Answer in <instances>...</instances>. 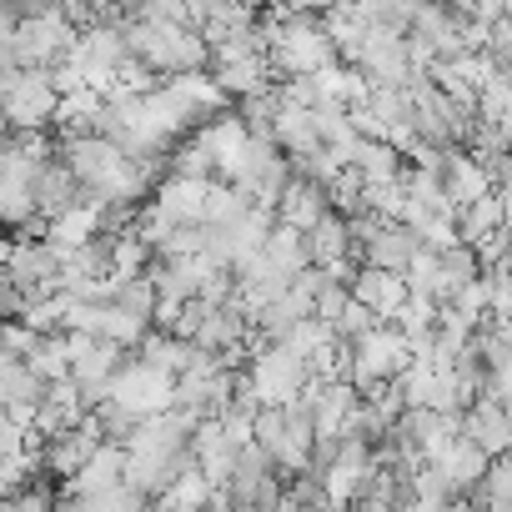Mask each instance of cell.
Returning <instances> with one entry per match:
<instances>
[{
  "label": "cell",
  "instance_id": "1",
  "mask_svg": "<svg viewBox=\"0 0 512 512\" xmlns=\"http://www.w3.org/2000/svg\"><path fill=\"white\" fill-rule=\"evenodd\" d=\"M196 412L191 407H166V412H151L136 422V432L126 437V482L141 487L151 502L161 487H171L186 467H196V452H191V432H196Z\"/></svg>",
  "mask_w": 512,
  "mask_h": 512
},
{
  "label": "cell",
  "instance_id": "2",
  "mask_svg": "<svg viewBox=\"0 0 512 512\" xmlns=\"http://www.w3.org/2000/svg\"><path fill=\"white\" fill-rule=\"evenodd\" d=\"M126 51L161 76H186L211 66V41L191 21H126Z\"/></svg>",
  "mask_w": 512,
  "mask_h": 512
},
{
  "label": "cell",
  "instance_id": "3",
  "mask_svg": "<svg viewBox=\"0 0 512 512\" xmlns=\"http://www.w3.org/2000/svg\"><path fill=\"white\" fill-rule=\"evenodd\" d=\"M267 61H272V76H312L337 61V46H332L322 16H297L282 6L277 21L267 26Z\"/></svg>",
  "mask_w": 512,
  "mask_h": 512
},
{
  "label": "cell",
  "instance_id": "4",
  "mask_svg": "<svg viewBox=\"0 0 512 512\" xmlns=\"http://www.w3.org/2000/svg\"><path fill=\"white\" fill-rule=\"evenodd\" d=\"M221 176H226L246 201L272 206V211H277V191H282V186H287V176H292V156L277 146V136H272V131H251Z\"/></svg>",
  "mask_w": 512,
  "mask_h": 512
},
{
  "label": "cell",
  "instance_id": "5",
  "mask_svg": "<svg viewBox=\"0 0 512 512\" xmlns=\"http://www.w3.org/2000/svg\"><path fill=\"white\" fill-rule=\"evenodd\" d=\"M251 442H262L282 472H302L312 462V447H317V422L307 412V402H282V407H262L251 422Z\"/></svg>",
  "mask_w": 512,
  "mask_h": 512
},
{
  "label": "cell",
  "instance_id": "6",
  "mask_svg": "<svg viewBox=\"0 0 512 512\" xmlns=\"http://www.w3.org/2000/svg\"><path fill=\"white\" fill-rule=\"evenodd\" d=\"M66 352H71V382L81 387V397L96 407L111 387V377L121 372V362L131 357V347L111 342V337H96V332H66Z\"/></svg>",
  "mask_w": 512,
  "mask_h": 512
},
{
  "label": "cell",
  "instance_id": "7",
  "mask_svg": "<svg viewBox=\"0 0 512 512\" xmlns=\"http://www.w3.org/2000/svg\"><path fill=\"white\" fill-rule=\"evenodd\" d=\"M106 397L121 402L126 412H136V417L166 412V407H176V372H166V367H156L146 357H126L121 372L111 377Z\"/></svg>",
  "mask_w": 512,
  "mask_h": 512
},
{
  "label": "cell",
  "instance_id": "8",
  "mask_svg": "<svg viewBox=\"0 0 512 512\" xmlns=\"http://www.w3.org/2000/svg\"><path fill=\"white\" fill-rule=\"evenodd\" d=\"M246 377H251L256 397H262L267 407H282V402H297V397L307 392L312 362H307L302 352H292L287 342H272V347H262V352L251 357Z\"/></svg>",
  "mask_w": 512,
  "mask_h": 512
},
{
  "label": "cell",
  "instance_id": "9",
  "mask_svg": "<svg viewBox=\"0 0 512 512\" xmlns=\"http://www.w3.org/2000/svg\"><path fill=\"white\" fill-rule=\"evenodd\" d=\"M226 507H282V472L262 442H241L226 477Z\"/></svg>",
  "mask_w": 512,
  "mask_h": 512
},
{
  "label": "cell",
  "instance_id": "10",
  "mask_svg": "<svg viewBox=\"0 0 512 512\" xmlns=\"http://www.w3.org/2000/svg\"><path fill=\"white\" fill-rule=\"evenodd\" d=\"M231 387H236L231 362H226L221 352H206V347L191 357V367L176 372V402L191 407L196 417H216V412L231 402Z\"/></svg>",
  "mask_w": 512,
  "mask_h": 512
},
{
  "label": "cell",
  "instance_id": "11",
  "mask_svg": "<svg viewBox=\"0 0 512 512\" xmlns=\"http://www.w3.org/2000/svg\"><path fill=\"white\" fill-rule=\"evenodd\" d=\"M61 256L66 246H56L51 236H21L11 246V262H6V277L21 287V297H46L61 287Z\"/></svg>",
  "mask_w": 512,
  "mask_h": 512
},
{
  "label": "cell",
  "instance_id": "12",
  "mask_svg": "<svg viewBox=\"0 0 512 512\" xmlns=\"http://www.w3.org/2000/svg\"><path fill=\"white\" fill-rule=\"evenodd\" d=\"M372 86H412V76H422L407 56V36L402 31H382V26H367L362 36V51L352 61Z\"/></svg>",
  "mask_w": 512,
  "mask_h": 512
},
{
  "label": "cell",
  "instance_id": "13",
  "mask_svg": "<svg viewBox=\"0 0 512 512\" xmlns=\"http://www.w3.org/2000/svg\"><path fill=\"white\" fill-rule=\"evenodd\" d=\"M31 191H36V211H41L46 221H56V216H66L71 206L86 201V186H81V176L61 161V151H51V156L36 166Z\"/></svg>",
  "mask_w": 512,
  "mask_h": 512
},
{
  "label": "cell",
  "instance_id": "14",
  "mask_svg": "<svg viewBox=\"0 0 512 512\" xmlns=\"http://www.w3.org/2000/svg\"><path fill=\"white\" fill-rule=\"evenodd\" d=\"M302 402H307V412H312L317 432H342V427H347V417L357 412L362 392L352 387V377H312V382H307V392H302Z\"/></svg>",
  "mask_w": 512,
  "mask_h": 512
},
{
  "label": "cell",
  "instance_id": "15",
  "mask_svg": "<svg viewBox=\"0 0 512 512\" xmlns=\"http://www.w3.org/2000/svg\"><path fill=\"white\" fill-rule=\"evenodd\" d=\"M86 412H91V402L81 397V387L71 377H56V382H46V392H41V402L31 412V432L36 437H56V432L76 427Z\"/></svg>",
  "mask_w": 512,
  "mask_h": 512
},
{
  "label": "cell",
  "instance_id": "16",
  "mask_svg": "<svg viewBox=\"0 0 512 512\" xmlns=\"http://www.w3.org/2000/svg\"><path fill=\"white\" fill-rule=\"evenodd\" d=\"M462 26H467V11L457 6V0H432V6H417V16H412V36L427 41L437 56H457V51H467Z\"/></svg>",
  "mask_w": 512,
  "mask_h": 512
},
{
  "label": "cell",
  "instance_id": "17",
  "mask_svg": "<svg viewBox=\"0 0 512 512\" xmlns=\"http://www.w3.org/2000/svg\"><path fill=\"white\" fill-rule=\"evenodd\" d=\"M437 462V472L447 477V487H452V502H467V492L482 482V472H487V452L467 437V432H457L447 447H442V457H432Z\"/></svg>",
  "mask_w": 512,
  "mask_h": 512
},
{
  "label": "cell",
  "instance_id": "18",
  "mask_svg": "<svg viewBox=\"0 0 512 512\" xmlns=\"http://www.w3.org/2000/svg\"><path fill=\"white\" fill-rule=\"evenodd\" d=\"M462 432H467L487 457H497L502 447H512V417L502 412V402H497L492 392H482V397H472V402L462 407Z\"/></svg>",
  "mask_w": 512,
  "mask_h": 512
},
{
  "label": "cell",
  "instance_id": "19",
  "mask_svg": "<svg viewBox=\"0 0 512 512\" xmlns=\"http://www.w3.org/2000/svg\"><path fill=\"white\" fill-rule=\"evenodd\" d=\"M41 392H46V377L26 357L0 362V407H6V417H16V422L31 427V412H36Z\"/></svg>",
  "mask_w": 512,
  "mask_h": 512
},
{
  "label": "cell",
  "instance_id": "20",
  "mask_svg": "<svg viewBox=\"0 0 512 512\" xmlns=\"http://www.w3.org/2000/svg\"><path fill=\"white\" fill-rule=\"evenodd\" d=\"M262 251V262L272 267V277H282V282H292L302 267H312V246H307V231L302 226H292V221H277L272 231H267V241L256 246Z\"/></svg>",
  "mask_w": 512,
  "mask_h": 512
},
{
  "label": "cell",
  "instance_id": "21",
  "mask_svg": "<svg viewBox=\"0 0 512 512\" xmlns=\"http://www.w3.org/2000/svg\"><path fill=\"white\" fill-rule=\"evenodd\" d=\"M332 211V201H327V186L322 181H312V176H302L297 166H292V176H287V186L277 191V221H292V226H312L317 216H327Z\"/></svg>",
  "mask_w": 512,
  "mask_h": 512
},
{
  "label": "cell",
  "instance_id": "22",
  "mask_svg": "<svg viewBox=\"0 0 512 512\" xmlns=\"http://www.w3.org/2000/svg\"><path fill=\"white\" fill-rule=\"evenodd\" d=\"M211 71V81L226 91V96H256V91H267L272 86V61H267V51H251V56H226V61H211L206 66Z\"/></svg>",
  "mask_w": 512,
  "mask_h": 512
},
{
  "label": "cell",
  "instance_id": "23",
  "mask_svg": "<svg viewBox=\"0 0 512 512\" xmlns=\"http://www.w3.org/2000/svg\"><path fill=\"white\" fill-rule=\"evenodd\" d=\"M367 262L372 267H387V272H407L412 267V256L422 251V236L407 226V221H382L372 236H367Z\"/></svg>",
  "mask_w": 512,
  "mask_h": 512
},
{
  "label": "cell",
  "instance_id": "24",
  "mask_svg": "<svg viewBox=\"0 0 512 512\" xmlns=\"http://www.w3.org/2000/svg\"><path fill=\"white\" fill-rule=\"evenodd\" d=\"M352 297L362 302V307H372L377 317H392L397 307H402V297H407V282H402V272H387V267H357L352 272Z\"/></svg>",
  "mask_w": 512,
  "mask_h": 512
},
{
  "label": "cell",
  "instance_id": "25",
  "mask_svg": "<svg viewBox=\"0 0 512 512\" xmlns=\"http://www.w3.org/2000/svg\"><path fill=\"white\" fill-rule=\"evenodd\" d=\"M272 136H277V146H282L292 161H302V156H312V151L322 146V136H317V126H312V106H297V101H287V96H282V106H277Z\"/></svg>",
  "mask_w": 512,
  "mask_h": 512
},
{
  "label": "cell",
  "instance_id": "26",
  "mask_svg": "<svg viewBox=\"0 0 512 512\" xmlns=\"http://www.w3.org/2000/svg\"><path fill=\"white\" fill-rule=\"evenodd\" d=\"M206 191H211V176H181L171 171L161 186H156V206L176 221H201L206 211Z\"/></svg>",
  "mask_w": 512,
  "mask_h": 512
},
{
  "label": "cell",
  "instance_id": "27",
  "mask_svg": "<svg viewBox=\"0 0 512 512\" xmlns=\"http://www.w3.org/2000/svg\"><path fill=\"white\" fill-rule=\"evenodd\" d=\"M347 166H357L362 181H397V176L407 171V156H402L387 136H357Z\"/></svg>",
  "mask_w": 512,
  "mask_h": 512
},
{
  "label": "cell",
  "instance_id": "28",
  "mask_svg": "<svg viewBox=\"0 0 512 512\" xmlns=\"http://www.w3.org/2000/svg\"><path fill=\"white\" fill-rule=\"evenodd\" d=\"M121 477H126V442H101L66 477V492H91V487H106V482H121Z\"/></svg>",
  "mask_w": 512,
  "mask_h": 512
},
{
  "label": "cell",
  "instance_id": "29",
  "mask_svg": "<svg viewBox=\"0 0 512 512\" xmlns=\"http://www.w3.org/2000/svg\"><path fill=\"white\" fill-rule=\"evenodd\" d=\"M442 186H447V196H452L457 206H467V201H477L482 191H492L487 171L477 166V156H472L467 146H452V151H447V166H442Z\"/></svg>",
  "mask_w": 512,
  "mask_h": 512
},
{
  "label": "cell",
  "instance_id": "30",
  "mask_svg": "<svg viewBox=\"0 0 512 512\" xmlns=\"http://www.w3.org/2000/svg\"><path fill=\"white\" fill-rule=\"evenodd\" d=\"M307 246H312V262L317 267H332L352 251V231H347V216L342 211H327L307 226Z\"/></svg>",
  "mask_w": 512,
  "mask_h": 512
},
{
  "label": "cell",
  "instance_id": "31",
  "mask_svg": "<svg viewBox=\"0 0 512 512\" xmlns=\"http://www.w3.org/2000/svg\"><path fill=\"white\" fill-rule=\"evenodd\" d=\"M437 262H442V282H437V302H452L477 272H482V262H477V246L472 241H452V246H442L437 251Z\"/></svg>",
  "mask_w": 512,
  "mask_h": 512
},
{
  "label": "cell",
  "instance_id": "32",
  "mask_svg": "<svg viewBox=\"0 0 512 512\" xmlns=\"http://www.w3.org/2000/svg\"><path fill=\"white\" fill-rule=\"evenodd\" d=\"M502 226V196L497 191H482L477 201H467V206H457V241H482L487 231H497Z\"/></svg>",
  "mask_w": 512,
  "mask_h": 512
},
{
  "label": "cell",
  "instance_id": "33",
  "mask_svg": "<svg viewBox=\"0 0 512 512\" xmlns=\"http://www.w3.org/2000/svg\"><path fill=\"white\" fill-rule=\"evenodd\" d=\"M211 497H216V487L206 482V472H201V467H186L171 487H161V492H156V502H161V507H201V502H211Z\"/></svg>",
  "mask_w": 512,
  "mask_h": 512
},
{
  "label": "cell",
  "instance_id": "34",
  "mask_svg": "<svg viewBox=\"0 0 512 512\" xmlns=\"http://www.w3.org/2000/svg\"><path fill=\"white\" fill-rule=\"evenodd\" d=\"M407 292H422V297H437V282H442V262H437V246H422L412 256V267L402 272Z\"/></svg>",
  "mask_w": 512,
  "mask_h": 512
},
{
  "label": "cell",
  "instance_id": "35",
  "mask_svg": "<svg viewBox=\"0 0 512 512\" xmlns=\"http://www.w3.org/2000/svg\"><path fill=\"white\" fill-rule=\"evenodd\" d=\"M377 322H382V317H377L372 307H362V302L352 297V302H347V307L337 312V322H332V327H337V337H342V342H357V337H362V332H372Z\"/></svg>",
  "mask_w": 512,
  "mask_h": 512
},
{
  "label": "cell",
  "instance_id": "36",
  "mask_svg": "<svg viewBox=\"0 0 512 512\" xmlns=\"http://www.w3.org/2000/svg\"><path fill=\"white\" fill-rule=\"evenodd\" d=\"M21 452H31V447H26V422H16V417L0 412V462L21 457Z\"/></svg>",
  "mask_w": 512,
  "mask_h": 512
},
{
  "label": "cell",
  "instance_id": "37",
  "mask_svg": "<svg viewBox=\"0 0 512 512\" xmlns=\"http://www.w3.org/2000/svg\"><path fill=\"white\" fill-rule=\"evenodd\" d=\"M26 312V297H21V287L6 277V267H0V322H16Z\"/></svg>",
  "mask_w": 512,
  "mask_h": 512
},
{
  "label": "cell",
  "instance_id": "38",
  "mask_svg": "<svg viewBox=\"0 0 512 512\" xmlns=\"http://www.w3.org/2000/svg\"><path fill=\"white\" fill-rule=\"evenodd\" d=\"M287 11H297V16H327V11H337L342 0H282Z\"/></svg>",
  "mask_w": 512,
  "mask_h": 512
},
{
  "label": "cell",
  "instance_id": "39",
  "mask_svg": "<svg viewBox=\"0 0 512 512\" xmlns=\"http://www.w3.org/2000/svg\"><path fill=\"white\" fill-rule=\"evenodd\" d=\"M16 26H21V11L11 6V0H0V46L16 36Z\"/></svg>",
  "mask_w": 512,
  "mask_h": 512
},
{
  "label": "cell",
  "instance_id": "40",
  "mask_svg": "<svg viewBox=\"0 0 512 512\" xmlns=\"http://www.w3.org/2000/svg\"><path fill=\"white\" fill-rule=\"evenodd\" d=\"M497 196H502V221L512 226V186H497Z\"/></svg>",
  "mask_w": 512,
  "mask_h": 512
},
{
  "label": "cell",
  "instance_id": "41",
  "mask_svg": "<svg viewBox=\"0 0 512 512\" xmlns=\"http://www.w3.org/2000/svg\"><path fill=\"white\" fill-rule=\"evenodd\" d=\"M502 66H507V71H512V51H507V61H502Z\"/></svg>",
  "mask_w": 512,
  "mask_h": 512
},
{
  "label": "cell",
  "instance_id": "42",
  "mask_svg": "<svg viewBox=\"0 0 512 512\" xmlns=\"http://www.w3.org/2000/svg\"><path fill=\"white\" fill-rule=\"evenodd\" d=\"M412 6H432V0H412Z\"/></svg>",
  "mask_w": 512,
  "mask_h": 512
}]
</instances>
